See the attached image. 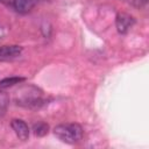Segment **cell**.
I'll return each mask as SVG.
<instances>
[{
    "label": "cell",
    "mask_w": 149,
    "mask_h": 149,
    "mask_svg": "<svg viewBox=\"0 0 149 149\" xmlns=\"http://www.w3.org/2000/svg\"><path fill=\"white\" fill-rule=\"evenodd\" d=\"M54 134L61 141L69 144H73L81 140L83 128L78 123H63L54 128Z\"/></svg>",
    "instance_id": "1"
},
{
    "label": "cell",
    "mask_w": 149,
    "mask_h": 149,
    "mask_svg": "<svg viewBox=\"0 0 149 149\" xmlns=\"http://www.w3.org/2000/svg\"><path fill=\"white\" fill-rule=\"evenodd\" d=\"M38 2L40 0H12L14 9L22 14L30 12Z\"/></svg>",
    "instance_id": "6"
},
{
    "label": "cell",
    "mask_w": 149,
    "mask_h": 149,
    "mask_svg": "<svg viewBox=\"0 0 149 149\" xmlns=\"http://www.w3.org/2000/svg\"><path fill=\"white\" fill-rule=\"evenodd\" d=\"M6 31H7V27H6L3 23L0 22V38L6 34Z\"/></svg>",
    "instance_id": "10"
},
{
    "label": "cell",
    "mask_w": 149,
    "mask_h": 149,
    "mask_svg": "<svg viewBox=\"0 0 149 149\" xmlns=\"http://www.w3.org/2000/svg\"><path fill=\"white\" fill-rule=\"evenodd\" d=\"M8 102H9L8 95L3 92H0V116L5 114V112L7 109V106H8Z\"/></svg>",
    "instance_id": "9"
},
{
    "label": "cell",
    "mask_w": 149,
    "mask_h": 149,
    "mask_svg": "<svg viewBox=\"0 0 149 149\" xmlns=\"http://www.w3.org/2000/svg\"><path fill=\"white\" fill-rule=\"evenodd\" d=\"M24 78L23 77H17V76H13V77H7L0 80V88H7L10 87L15 84H20L21 81H23Z\"/></svg>",
    "instance_id": "7"
},
{
    "label": "cell",
    "mask_w": 149,
    "mask_h": 149,
    "mask_svg": "<svg viewBox=\"0 0 149 149\" xmlns=\"http://www.w3.org/2000/svg\"><path fill=\"white\" fill-rule=\"evenodd\" d=\"M135 24V19L127 13H119L115 19V26L120 34H127L129 29Z\"/></svg>",
    "instance_id": "3"
},
{
    "label": "cell",
    "mask_w": 149,
    "mask_h": 149,
    "mask_svg": "<svg viewBox=\"0 0 149 149\" xmlns=\"http://www.w3.org/2000/svg\"><path fill=\"white\" fill-rule=\"evenodd\" d=\"M38 88L34 86H28L19 91V97L15 99V102L26 108H38L44 104Z\"/></svg>",
    "instance_id": "2"
},
{
    "label": "cell",
    "mask_w": 149,
    "mask_h": 149,
    "mask_svg": "<svg viewBox=\"0 0 149 149\" xmlns=\"http://www.w3.org/2000/svg\"><path fill=\"white\" fill-rule=\"evenodd\" d=\"M33 130H34V134L36 136H44L49 132V126L45 122H37L34 125Z\"/></svg>",
    "instance_id": "8"
},
{
    "label": "cell",
    "mask_w": 149,
    "mask_h": 149,
    "mask_svg": "<svg viewBox=\"0 0 149 149\" xmlns=\"http://www.w3.org/2000/svg\"><path fill=\"white\" fill-rule=\"evenodd\" d=\"M22 52V47L20 45H2L0 47V62L13 61L17 58Z\"/></svg>",
    "instance_id": "4"
},
{
    "label": "cell",
    "mask_w": 149,
    "mask_h": 149,
    "mask_svg": "<svg viewBox=\"0 0 149 149\" xmlns=\"http://www.w3.org/2000/svg\"><path fill=\"white\" fill-rule=\"evenodd\" d=\"M10 126L15 133V135L21 141H27L29 137V127L28 125L21 120V119H13L10 122Z\"/></svg>",
    "instance_id": "5"
}]
</instances>
